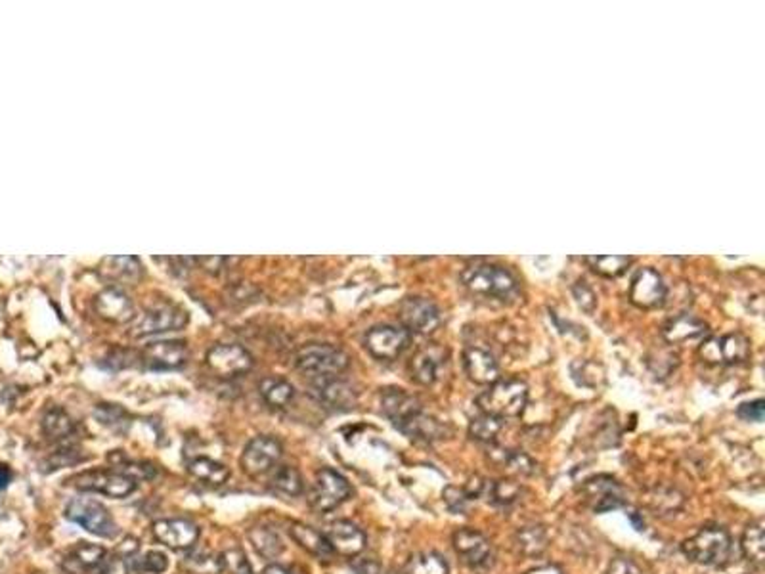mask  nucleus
<instances>
[{
  "mask_svg": "<svg viewBox=\"0 0 765 574\" xmlns=\"http://www.w3.org/2000/svg\"><path fill=\"white\" fill-rule=\"evenodd\" d=\"M463 286L478 297L511 301L519 295V282L517 278L500 264L477 263L467 266L461 274Z\"/></svg>",
  "mask_w": 765,
  "mask_h": 574,
  "instance_id": "f257e3e1",
  "label": "nucleus"
},
{
  "mask_svg": "<svg viewBox=\"0 0 765 574\" xmlns=\"http://www.w3.org/2000/svg\"><path fill=\"white\" fill-rule=\"evenodd\" d=\"M528 402V387L521 380H498L477 398L480 413L496 420L519 418Z\"/></svg>",
  "mask_w": 765,
  "mask_h": 574,
  "instance_id": "f03ea898",
  "label": "nucleus"
},
{
  "mask_svg": "<svg viewBox=\"0 0 765 574\" xmlns=\"http://www.w3.org/2000/svg\"><path fill=\"white\" fill-rule=\"evenodd\" d=\"M733 552L731 534L723 527H705L695 536L683 540L682 554L690 563L705 567H720L730 561Z\"/></svg>",
  "mask_w": 765,
  "mask_h": 574,
  "instance_id": "7ed1b4c3",
  "label": "nucleus"
},
{
  "mask_svg": "<svg viewBox=\"0 0 765 574\" xmlns=\"http://www.w3.org/2000/svg\"><path fill=\"white\" fill-rule=\"evenodd\" d=\"M349 364V354L335 345L311 343L297 352V370L311 380L341 375Z\"/></svg>",
  "mask_w": 765,
  "mask_h": 574,
  "instance_id": "20e7f679",
  "label": "nucleus"
},
{
  "mask_svg": "<svg viewBox=\"0 0 765 574\" xmlns=\"http://www.w3.org/2000/svg\"><path fill=\"white\" fill-rule=\"evenodd\" d=\"M66 517L100 539H115L119 527L109 509L91 498H75L66 506Z\"/></svg>",
  "mask_w": 765,
  "mask_h": 574,
  "instance_id": "39448f33",
  "label": "nucleus"
},
{
  "mask_svg": "<svg viewBox=\"0 0 765 574\" xmlns=\"http://www.w3.org/2000/svg\"><path fill=\"white\" fill-rule=\"evenodd\" d=\"M351 494V483L339 471L322 468L316 473L311 492H308V506L316 513H329L347 502Z\"/></svg>",
  "mask_w": 765,
  "mask_h": 574,
  "instance_id": "423d86ee",
  "label": "nucleus"
},
{
  "mask_svg": "<svg viewBox=\"0 0 765 574\" xmlns=\"http://www.w3.org/2000/svg\"><path fill=\"white\" fill-rule=\"evenodd\" d=\"M71 486L83 492H96L109 498H127L137 491V481L115 469H89L69 479Z\"/></svg>",
  "mask_w": 765,
  "mask_h": 574,
  "instance_id": "0eeeda50",
  "label": "nucleus"
},
{
  "mask_svg": "<svg viewBox=\"0 0 765 574\" xmlns=\"http://www.w3.org/2000/svg\"><path fill=\"white\" fill-rule=\"evenodd\" d=\"M412 335L406 327L402 326H392V324H381L367 329L364 335V347L372 354L374 358L390 362L397 360L400 354L410 347Z\"/></svg>",
  "mask_w": 765,
  "mask_h": 574,
  "instance_id": "6e6552de",
  "label": "nucleus"
},
{
  "mask_svg": "<svg viewBox=\"0 0 765 574\" xmlns=\"http://www.w3.org/2000/svg\"><path fill=\"white\" fill-rule=\"evenodd\" d=\"M281 454H283V446L276 436H270V435L255 436L243 448V454L240 460L241 469L245 475H249L253 479L261 477V475L272 471L278 466Z\"/></svg>",
  "mask_w": 765,
  "mask_h": 574,
  "instance_id": "1a4fd4ad",
  "label": "nucleus"
},
{
  "mask_svg": "<svg viewBox=\"0 0 765 574\" xmlns=\"http://www.w3.org/2000/svg\"><path fill=\"white\" fill-rule=\"evenodd\" d=\"M205 360L209 368L225 380H233L253 368L251 354L236 343H218L211 347Z\"/></svg>",
  "mask_w": 765,
  "mask_h": 574,
  "instance_id": "9d476101",
  "label": "nucleus"
},
{
  "mask_svg": "<svg viewBox=\"0 0 765 574\" xmlns=\"http://www.w3.org/2000/svg\"><path fill=\"white\" fill-rule=\"evenodd\" d=\"M188 324V314L184 312L177 304L163 303L157 307L146 311L134 326V335L144 337V335H157L165 332H175V329H182Z\"/></svg>",
  "mask_w": 765,
  "mask_h": 574,
  "instance_id": "9b49d317",
  "label": "nucleus"
},
{
  "mask_svg": "<svg viewBox=\"0 0 765 574\" xmlns=\"http://www.w3.org/2000/svg\"><path fill=\"white\" fill-rule=\"evenodd\" d=\"M452 546L465 565L473 569L488 567L493 559V547L483 532L475 529H458L452 534Z\"/></svg>",
  "mask_w": 765,
  "mask_h": 574,
  "instance_id": "f8f14e48",
  "label": "nucleus"
},
{
  "mask_svg": "<svg viewBox=\"0 0 765 574\" xmlns=\"http://www.w3.org/2000/svg\"><path fill=\"white\" fill-rule=\"evenodd\" d=\"M188 360V347L178 339H163L147 343L142 350V362L147 370L169 372L180 370Z\"/></svg>",
  "mask_w": 765,
  "mask_h": 574,
  "instance_id": "ddd939ff",
  "label": "nucleus"
},
{
  "mask_svg": "<svg viewBox=\"0 0 765 574\" xmlns=\"http://www.w3.org/2000/svg\"><path fill=\"white\" fill-rule=\"evenodd\" d=\"M402 327L414 334H433L440 326V309L427 297H408L400 304Z\"/></svg>",
  "mask_w": 765,
  "mask_h": 574,
  "instance_id": "4468645a",
  "label": "nucleus"
},
{
  "mask_svg": "<svg viewBox=\"0 0 765 574\" xmlns=\"http://www.w3.org/2000/svg\"><path fill=\"white\" fill-rule=\"evenodd\" d=\"M668 287L664 284V278L655 271V268H641L634 276L632 286H629V301L639 309H657L664 304Z\"/></svg>",
  "mask_w": 765,
  "mask_h": 574,
  "instance_id": "2eb2a0df",
  "label": "nucleus"
},
{
  "mask_svg": "<svg viewBox=\"0 0 765 574\" xmlns=\"http://www.w3.org/2000/svg\"><path fill=\"white\" fill-rule=\"evenodd\" d=\"M748 354L750 343L740 334L710 337L700 347V357L708 364H740L748 358Z\"/></svg>",
  "mask_w": 765,
  "mask_h": 574,
  "instance_id": "dca6fc26",
  "label": "nucleus"
},
{
  "mask_svg": "<svg viewBox=\"0 0 765 574\" xmlns=\"http://www.w3.org/2000/svg\"><path fill=\"white\" fill-rule=\"evenodd\" d=\"M311 395L327 410L347 412L356 405V390L339 375L312 380Z\"/></svg>",
  "mask_w": 765,
  "mask_h": 574,
  "instance_id": "f3484780",
  "label": "nucleus"
},
{
  "mask_svg": "<svg viewBox=\"0 0 765 574\" xmlns=\"http://www.w3.org/2000/svg\"><path fill=\"white\" fill-rule=\"evenodd\" d=\"M154 536L157 542L175 549L186 552L200 540V527L188 519H162L154 523Z\"/></svg>",
  "mask_w": 765,
  "mask_h": 574,
  "instance_id": "a211bd4d",
  "label": "nucleus"
},
{
  "mask_svg": "<svg viewBox=\"0 0 765 574\" xmlns=\"http://www.w3.org/2000/svg\"><path fill=\"white\" fill-rule=\"evenodd\" d=\"M584 502L595 513H604L611 509H619L626 504V494L620 483H616L611 477H594L586 481L582 486Z\"/></svg>",
  "mask_w": 765,
  "mask_h": 574,
  "instance_id": "6ab92c4d",
  "label": "nucleus"
},
{
  "mask_svg": "<svg viewBox=\"0 0 765 574\" xmlns=\"http://www.w3.org/2000/svg\"><path fill=\"white\" fill-rule=\"evenodd\" d=\"M448 366V352L437 345H427L410 362L412 380L419 385H435Z\"/></svg>",
  "mask_w": 765,
  "mask_h": 574,
  "instance_id": "aec40b11",
  "label": "nucleus"
},
{
  "mask_svg": "<svg viewBox=\"0 0 765 574\" xmlns=\"http://www.w3.org/2000/svg\"><path fill=\"white\" fill-rule=\"evenodd\" d=\"M94 311L102 320L111 324H127L134 320V304L125 291L115 286L102 289L94 297Z\"/></svg>",
  "mask_w": 765,
  "mask_h": 574,
  "instance_id": "412c9836",
  "label": "nucleus"
},
{
  "mask_svg": "<svg viewBox=\"0 0 765 574\" xmlns=\"http://www.w3.org/2000/svg\"><path fill=\"white\" fill-rule=\"evenodd\" d=\"M326 539L333 549V554L343 557H356L366 549V534L362 529H358L351 521H333L326 531Z\"/></svg>",
  "mask_w": 765,
  "mask_h": 574,
  "instance_id": "4be33fe9",
  "label": "nucleus"
},
{
  "mask_svg": "<svg viewBox=\"0 0 765 574\" xmlns=\"http://www.w3.org/2000/svg\"><path fill=\"white\" fill-rule=\"evenodd\" d=\"M100 274L115 287L137 286L144 278V266L138 256H127V255L106 256L100 264Z\"/></svg>",
  "mask_w": 765,
  "mask_h": 574,
  "instance_id": "5701e85b",
  "label": "nucleus"
},
{
  "mask_svg": "<svg viewBox=\"0 0 765 574\" xmlns=\"http://www.w3.org/2000/svg\"><path fill=\"white\" fill-rule=\"evenodd\" d=\"M463 368L469 380L477 385H492L500 380V366L493 354L480 347H469L463 352Z\"/></svg>",
  "mask_w": 765,
  "mask_h": 574,
  "instance_id": "b1692460",
  "label": "nucleus"
},
{
  "mask_svg": "<svg viewBox=\"0 0 765 574\" xmlns=\"http://www.w3.org/2000/svg\"><path fill=\"white\" fill-rule=\"evenodd\" d=\"M397 429H400L406 436L414 438V441H423V443L438 441V438H442L444 435V427L440 425V421L435 420L433 415H427L423 408L410 413L408 418L397 425Z\"/></svg>",
  "mask_w": 765,
  "mask_h": 574,
  "instance_id": "393cba45",
  "label": "nucleus"
},
{
  "mask_svg": "<svg viewBox=\"0 0 765 574\" xmlns=\"http://www.w3.org/2000/svg\"><path fill=\"white\" fill-rule=\"evenodd\" d=\"M43 433L48 441L58 444H71V438L77 433V421L59 406L48 408L43 415Z\"/></svg>",
  "mask_w": 765,
  "mask_h": 574,
  "instance_id": "a878e982",
  "label": "nucleus"
},
{
  "mask_svg": "<svg viewBox=\"0 0 765 574\" xmlns=\"http://www.w3.org/2000/svg\"><path fill=\"white\" fill-rule=\"evenodd\" d=\"M107 552L102 546L91 542H79L69 549V554L64 561V569L69 574H83L84 570H92L104 563Z\"/></svg>",
  "mask_w": 765,
  "mask_h": 574,
  "instance_id": "bb28decb",
  "label": "nucleus"
},
{
  "mask_svg": "<svg viewBox=\"0 0 765 574\" xmlns=\"http://www.w3.org/2000/svg\"><path fill=\"white\" fill-rule=\"evenodd\" d=\"M513 547L517 554L528 559L544 555L549 547L548 531L541 524H526V527L517 529L513 534Z\"/></svg>",
  "mask_w": 765,
  "mask_h": 574,
  "instance_id": "cd10ccee",
  "label": "nucleus"
},
{
  "mask_svg": "<svg viewBox=\"0 0 765 574\" xmlns=\"http://www.w3.org/2000/svg\"><path fill=\"white\" fill-rule=\"evenodd\" d=\"M685 504V496L674 486L657 484L649 488L643 494V506L655 515H668V513L680 511Z\"/></svg>",
  "mask_w": 765,
  "mask_h": 574,
  "instance_id": "c85d7f7f",
  "label": "nucleus"
},
{
  "mask_svg": "<svg viewBox=\"0 0 765 574\" xmlns=\"http://www.w3.org/2000/svg\"><path fill=\"white\" fill-rule=\"evenodd\" d=\"M381 406L387 418L397 427L400 421L408 418L410 413L422 408L419 400L406 393L402 389H385L381 395Z\"/></svg>",
  "mask_w": 765,
  "mask_h": 574,
  "instance_id": "c756f323",
  "label": "nucleus"
},
{
  "mask_svg": "<svg viewBox=\"0 0 765 574\" xmlns=\"http://www.w3.org/2000/svg\"><path fill=\"white\" fill-rule=\"evenodd\" d=\"M289 536L295 540V544L314 557L329 559L333 555V549L326 539V534L316 531L314 527H308L304 523H291Z\"/></svg>",
  "mask_w": 765,
  "mask_h": 574,
  "instance_id": "7c9ffc66",
  "label": "nucleus"
},
{
  "mask_svg": "<svg viewBox=\"0 0 765 574\" xmlns=\"http://www.w3.org/2000/svg\"><path fill=\"white\" fill-rule=\"evenodd\" d=\"M664 339L668 343H687L702 339L708 334V326L690 314H682L664 326Z\"/></svg>",
  "mask_w": 765,
  "mask_h": 574,
  "instance_id": "2f4dec72",
  "label": "nucleus"
},
{
  "mask_svg": "<svg viewBox=\"0 0 765 574\" xmlns=\"http://www.w3.org/2000/svg\"><path fill=\"white\" fill-rule=\"evenodd\" d=\"M740 552L752 567L761 569L765 563V527L763 521H750L740 536Z\"/></svg>",
  "mask_w": 765,
  "mask_h": 574,
  "instance_id": "473e14b6",
  "label": "nucleus"
},
{
  "mask_svg": "<svg viewBox=\"0 0 765 574\" xmlns=\"http://www.w3.org/2000/svg\"><path fill=\"white\" fill-rule=\"evenodd\" d=\"M188 475L207 486H222L230 479V469L211 458H193L188 463Z\"/></svg>",
  "mask_w": 765,
  "mask_h": 574,
  "instance_id": "72a5a7b5",
  "label": "nucleus"
},
{
  "mask_svg": "<svg viewBox=\"0 0 765 574\" xmlns=\"http://www.w3.org/2000/svg\"><path fill=\"white\" fill-rule=\"evenodd\" d=\"M247 539H249L255 552L263 559H276L283 554V549H286V544H283L278 531L266 527V524H256V527L249 529Z\"/></svg>",
  "mask_w": 765,
  "mask_h": 574,
  "instance_id": "f704fd0d",
  "label": "nucleus"
},
{
  "mask_svg": "<svg viewBox=\"0 0 765 574\" xmlns=\"http://www.w3.org/2000/svg\"><path fill=\"white\" fill-rule=\"evenodd\" d=\"M258 393H261L266 405L274 408H288L295 398V387L283 377L268 375L258 383Z\"/></svg>",
  "mask_w": 765,
  "mask_h": 574,
  "instance_id": "c9c22d12",
  "label": "nucleus"
},
{
  "mask_svg": "<svg viewBox=\"0 0 765 574\" xmlns=\"http://www.w3.org/2000/svg\"><path fill=\"white\" fill-rule=\"evenodd\" d=\"M270 477V488L283 498H297L304 491V479L297 468L293 466H280L272 469Z\"/></svg>",
  "mask_w": 765,
  "mask_h": 574,
  "instance_id": "e433bc0d",
  "label": "nucleus"
},
{
  "mask_svg": "<svg viewBox=\"0 0 765 574\" xmlns=\"http://www.w3.org/2000/svg\"><path fill=\"white\" fill-rule=\"evenodd\" d=\"M492 460L500 469L513 475V477H528L536 469V463L532 460L523 454V452L515 450H500L498 456H493Z\"/></svg>",
  "mask_w": 765,
  "mask_h": 574,
  "instance_id": "4c0bfd02",
  "label": "nucleus"
},
{
  "mask_svg": "<svg viewBox=\"0 0 765 574\" xmlns=\"http://www.w3.org/2000/svg\"><path fill=\"white\" fill-rule=\"evenodd\" d=\"M406 574H450L448 561L437 552H422L408 559Z\"/></svg>",
  "mask_w": 765,
  "mask_h": 574,
  "instance_id": "58836bf2",
  "label": "nucleus"
},
{
  "mask_svg": "<svg viewBox=\"0 0 765 574\" xmlns=\"http://www.w3.org/2000/svg\"><path fill=\"white\" fill-rule=\"evenodd\" d=\"M182 567L186 569L190 574H222V561L220 555L207 554V552H195L188 554L182 561Z\"/></svg>",
  "mask_w": 765,
  "mask_h": 574,
  "instance_id": "ea45409f",
  "label": "nucleus"
},
{
  "mask_svg": "<svg viewBox=\"0 0 765 574\" xmlns=\"http://www.w3.org/2000/svg\"><path fill=\"white\" fill-rule=\"evenodd\" d=\"M521 494H523V486L513 479H500L490 483L488 486L490 502L496 506H511L521 498Z\"/></svg>",
  "mask_w": 765,
  "mask_h": 574,
  "instance_id": "a19ab883",
  "label": "nucleus"
},
{
  "mask_svg": "<svg viewBox=\"0 0 765 574\" xmlns=\"http://www.w3.org/2000/svg\"><path fill=\"white\" fill-rule=\"evenodd\" d=\"M589 266L604 278H616L626 272V268L632 263L629 256L620 255H599V256H588Z\"/></svg>",
  "mask_w": 765,
  "mask_h": 574,
  "instance_id": "79ce46f5",
  "label": "nucleus"
},
{
  "mask_svg": "<svg viewBox=\"0 0 765 574\" xmlns=\"http://www.w3.org/2000/svg\"><path fill=\"white\" fill-rule=\"evenodd\" d=\"M501 427H503L501 420L492 418V415H486V413H480L478 418H475L471 425H469V435H471L478 443L490 444L498 438Z\"/></svg>",
  "mask_w": 765,
  "mask_h": 574,
  "instance_id": "37998d69",
  "label": "nucleus"
},
{
  "mask_svg": "<svg viewBox=\"0 0 765 574\" xmlns=\"http://www.w3.org/2000/svg\"><path fill=\"white\" fill-rule=\"evenodd\" d=\"M169 569V557L163 552H157V549H152V552H146L144 555L132 559V570H137L138 574H162Z\"/></svg>",
  "mask_w": 765,
  "mask_h": 574,
  "instance_id": "c03bdc74",
  "label": "nucleus"
},
{
  "mask_svg": "<svg viewBox=\"0 0 765 574\" xmlns=\"http://www.w3.org/2000/svg\"><path fill=\"white\" fill-rule=\"evenodd\" d=\"M220 561H222V569L228 574H255L249 559L241 552L240 547H232L226 549L225 554H220Z\"/></svg>",
  "mask_w": 765,
  "mask_h": 574,
  "instance_id": "a18cd8bd",
  "label": "nucleus"
},
{
  "mask_svg": "<svg viewBox=\"0 0 765 574\" xmlns=\"http://www.w3.org/2000/svg\"><path fill=\"white\" fill-rule=\"evenodd\" d=\"M115 471L127 475V477L134 479V481H142V479H152L155 475V469L150 466V463H140V461H129L122 460L115 463Z\"/></svg>",
  "mask_w": 765,
  "mask_h": 574,
  "instance_id": "49530a36",
  "label": "nucleus"
},
{
  "mask_svg": "<svg viewBox=\"0 0 765 574\" xmlns=\"http://www.w3.org/2000/svg\"><path fill=\"white\" fill-rule=\"evenodd\" d=\"M83 460V456L79 454V448L75 444H61V448L51 456L48 460V466L51 469H61V468H69L73 463H79Z\"/></svg>",
  "mask_w": 765,
  "mask_h": 574,
  "instance_id": "de8ad7c7",
  "label": "nucleus"
},
{
  "mask_svg": "<svg viewBox=\"0 0 765 574\" xmlns=\"http://www.w3.org/2000/svg\"><path fill=\"white\" fill-rule=\"evenodd\" d=\"M444 502H446L448 509L453 513H463L467 511L469 502H471V496L467 494L465 488L461 486H446V491H444Z\"/></svg>",
  "mask_w": 765,
  "mask_h": 574,
  "instance_id": "09e8293b",
  "label": "nucleus"
},
{
  "mask_svg": "<svg viewBox=\"0 0 765 574\" xmlns=\"http://www.w3.org/2000/svg\"><path fill=\"white\" fill-rule=\"evenodd\" d=\"M130 557L115 552L114 555H106L104 563L100 565V574H130L132 563L129 561Z\"/></svg>",
  "mask_w": 765,
  "mask_h": 574,
  "instance_id": "8fccbe9b",
  "label": "nucleus"
},
{
  "mask_svg": "<svg viewBox=\"0 0 765 574\" xmlns=\"http://www.w3.org/2000/svg\"><path fill=\"white\" fill-rule=\"evenodd\" d=\"M604 574H643V569H641L634 559L614 557Z\"/></svg>",
  "mask_w": 765,
  "mask_h": 574,
  "instance_id": "3c124183",
  "label": "nucleus"
},
{
  "mask_svg": "<svg viewBox=\"0 0 765 574\" xmlns=\"http://www.w3.org/2000/svg\"><path fill=\"white\" fill-rule=\"evenodd\" d=\"M574 297L580 304V309L586 311V312H594L595 295H594V291H591L584 282H578V286L574 287Z\"/></svg>",
  "mask_w": 765,
  "mask_h": 574,
  "instance_id": "603ef678",
  "label": "nucleus"
},
{
  "mask_svg": "<svg viewBox=\"0 0 765 574\" xmlns=\"http://www.w3.org/2000/svg\"><path fill=\"white\" fill-rule=\"evenodd\" d=\"M738 415L748 421H761L763 420V400L758 398L754 402H745L738 406Z\"/></svg>",
  "mask_w": 765,
  "mask_h": 574,
  "instance_id": "864d4df0",
  "label": "nucleus"
},
{
  "mask_svg": "<svg viewBox=\"0 0 765 574\" xmlns=\"http://www.w3.org/2000/svg\"><path fill=\"white\" fill-rule=\"evenodd\" d=\"M12 481V469L6 466V463H0V491H4V488L10 484Z\"/></svg>",
  "mask_w": 765,
  "mask_h": 574,
  "instance_id": "5fc2aeb1",
  "label": "nucleus"
},
{
  "mask_svg": "<svg viewBox=\"0 0 765 574\" xmlns=\"http://www.w3.org/2000/svg\"><path fill=\"white\" fill-rule=\"evenodd\" d=\"M524 574H563V570L557 565H541V567H536V569L528 570Z\"/></svg>",
  "mask_w": 765,
  "mask_h": 574,
  "instance_id": "6e6d98bb",
  "label": "nucleus"
},
{
  "mask_svg": "<svg viewBox=\"0 0 765 574\" xmlns=\"http://www.w3.org/2000/svg\"><path fill=\"white\" fill-rule=\"evenodd\" d=\"M261 574H291V570H289L288 567H283V565L270 563L268 567H264V569H263V572H261Z\"/></svg>",
  "mask_w": 765,
  "mask_h": 574,
  "instance_id": "4d7b16f0",
  "label": "nucleus"
}]
</instances>
